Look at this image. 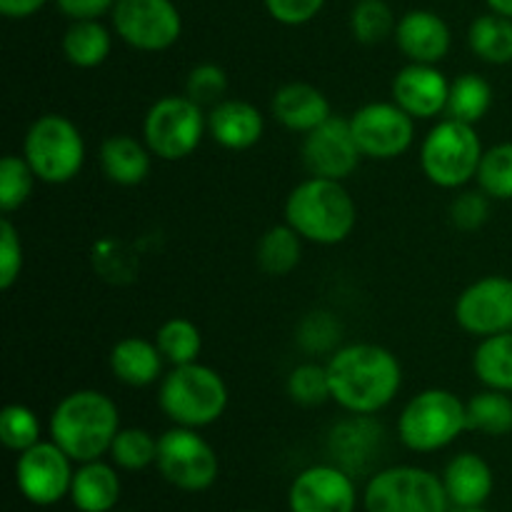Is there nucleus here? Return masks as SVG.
<instances>
[{"label":"nucleus","instance_id":"nucleus-1","mask_svg":"<svg viewBox=\"0 0 512 512\" xmlns=\"http://www.w3.org/2000/svg\"><path fill=\"white\" fill-rule=\"evenodd\" d=\"M330 400L350 415H375L388 408L403 388L400 360L375 343L340 345L325 363Z\"/></svg>","mask_w":512,"mask_h":512},{"label":"nucleus","instance_id":"nucleus-2","mask_svg":"<svg viewBox=\"0 0 512 512\" xmlns=\"http://www.w3.org/2000/svg\"><path fill=\"white\" fill-rule=\"evenodd\" d=\"M50 440L73 458V463H90L110 453L120 433V410L110 395L83 388L65 395L50 413Z\"/></svg>","mask_w":512,"mask_h":512},{"label":"nucleus","instance_id":"nucleus-3","mask_svg":"<svg viewBox=\"0 0 512 512\" xmlns=\"http://www.w3.org/2000/svg\"><path fill=\"white\" fill-rule=\"evenodd\" d=\"M285 223L315 245H340L358 223V208L343 180L305 178L285 198Z\"/></svg>","mask_w":512,"mask_h":512},{"label":"nucleus","instance_id":"nucleus-4","mask_svg":"<svg viewBox=\"0 0 512 512\" xmlns=\"http://www.w3.org/2000/svg\"><path fill=\"white\" fill-rule=\"evenodd\" d=\"M228 385L210 365H173L158 388V405L173 425L203 430L218 423L228 410Z\"/></svg>","mask_w":512,"mask_h":512},{"label":"nucleus","instance_id":"nucleus-5","mask_svg":"<svg viewBox=\"0 0 512 512\" xmlns=\"http://www.w3.org/2000/svg\"><path fill=\"white\" fill-rule=\"evenodd\" d=\"M468 430V405L453 390L428 388L405 403L398 418L400 443L413 453H438Z\"/></svg>","mask_w":512,"mask_h":512},{"label":"nucleus","instance_id":"nucleus-6","mask_svg":"<svg viewBox=\"0 0 512 512\" xmlns=\"http://www.w3.org/2000/svg\"><path fill=\"white\" fill-rule=\"evenodd\" d=\"M483 153V140L475 125L443 118L420 143V168L438 188L460 190L475 180Z\"/></svg>","mask_w":512,"mask_h":512},{"label":"nucleus","instance_id":"nucleus-7","mask_svg":"<svg viewBox=\"0 0 512 512\" xmlns=\"http://www.w3.org/2000/svg\"><path fill=\"white\" fill-rule=\"evenodd\" d=\"M23 158L45 185H65L85 165V140L78 125L58 113H45L30 123L23 138Z\"/></svg>","mask_w":512,"mask_h":512},{"label":"nucleus","instance_id":"nucleus-8","mask_svg":"<svg viewBox=\"0 0 512 512\" xmlns=\"http://www.w3.org/2000/svg\"><path fill=\"white\" fill-rule=\"evenodd\" d=\"M208 133L203 105L188 95H165L155 100L143 118V140L155 158L178 163L193 155Z\"/></svg>","mask_w":512,"mask_h":512},{"label":"nucleus","instance_id":"nucleus-9","mask_svg":"<svg viewBox=\"0 0 512 512\" xmlns=\"http://www.w3.org/2000/svg\"><path fill=\"white\" fill-rule=\"evenodd\" d=\"M365 512H448L443 478L415 465H393L368 480Z\"/></svg>","mask_w":512,"mask_h":512},{"label":"nucleus","instance_id":"nucleus-10","mask_svg":"<svg viewBox=\"0 0 512 512\" xmlns=\"http://www.w3.org/2000/svg\"><path fill=\"white\" fill-rule=\"evenodd\" d=\"M155 468L173 488L183 493H203L218 480L220 460L198 430L175 425L158 438Z\"/></svg>","mask_w":512,"mask_h":512},{"label":"nucleus","instance_id":"nucleus-11","mask_svg":"<svg viewBox=\"0 0 512 512\" xmlns=\"http://www.w3.org/2000/svg\"><path fill=\"white\" fill-rule=\"evenodd\" d=\"M110 20L115 35L140 53H163L183 35V15L173 0H118Z\"/></svg>","mask_w":512,"mask_h":512},{"label":"nucleus","instance_id":"nucleus-12","mask_svg":"<svg viewBox=\"0 0 512 512\" xmlns=\"http://www.w3.org/2000/svg\"><path fill=\"white\" fill-rule=\"evenodd\" d=\"M348 120L363 158L395 160L415 143V118L395 100L363 105Z\"/></svg>","mask_w":512,"mask_h":512},{"label":"nucleus","instance_id":"nucleus-13","mask_svg":"<svg viewBox=\"0 0 512 512\" xmlns=\"http://www.w3.org/2000/svg\"><path fill=\"white\" fill-rule=\"evenodd\" d=\"M73 475V458L53 440L35 443L33 448L20 453L15 463V483L20 495L40 508L60 503L65 495H70Z\"/></svg>","mask_w":512,"mask_h":512},{"label":"nucleus","instance_id":"nucleus-14","mask_svg":"<svg viewBox=\"0 0 512 512\" xmlns=\"http://www.w3.org/2000/svg\"><path fill=\"white\" fill-rule=\"evenodd\" d=\"M455 323L473 338L512 330V278L485 275L470 283L455 300Z\"/></svg>","mask_w":512,"mask_h":512},{"label":"nucleus","instance_id":"nucleus-15","mask_svg":"<svg viewBox=\"0 0 512 512\" xmlns=\"http://www.w3.org/2000/svg\"><path fill=\"white\" fill-rule=\"evenodd\" d=\"M300 160L315 178L348 180L363 160V153L350 130V120L330 115L323 125L305 133Z\"/></svg>","mask_w":512,"mask_h":512},{"label":"nucleus","instance_id":"nucleus-16","mask_svg":"<svg viewBox=\"0 0 512 512\" xmlns=\"http://www.w3.org/2000/svg\"><path fill=\"white\" fill-rule=\"evenodd\" d=\"M358 488L340 465H310L300 470L288 490L290 512H355Z\"/></svg>","mask_w":512,"mask_h":512},{"label":"nucleus","instance_id":"nucleus-17","mask_svg":"<svg viewBox=\"0 0 512 512\" xmlns=\"http://www.w3.org/2000/svg\"><path fill=\"white\" fill-rule=\"evenodd\" d=\"M390 95L415 120H433L448 108L450 80L438 65L408 63L395 73Z\"/></svg>","mask_w":512,"mask_h":512},{"label":"nucleus","instance_id":"nucleus-18","mask_svg":"<svg viewBox=\"0 0 512 512\" xmlns=\"http://www.w3.org/2000/svg\"><path fill=\"white\" fill-rule=\"evenodd\" d=\"M393 38L410 63L423 65H438L448 58L453 45V33L443 15L425 8L408 10L395 25Z\"/></svg>","mask_w":512,"mask_h":512},{"label":"nucleus","instance_id":"nucleus-19","mask_svg":"<svg viewBox=\"0 0 512 512\" xmlns=\"http://www.w3.org/2000/svg\"><path fill=\"white\" fill-rule=\"evenodd\" d=\"M265 133V118L253 103L225 98L208 113V135L225 150H250Z\"/></svg>","mask_w":512,"mask_h":512},{"label":"nucleus","instance_id":"nucleus-20","mask_svg":"<svg viewBox=\"0 0 512 512\" xmlns=\"http://www.w3.org/2000/svg\"><path fill=\"white\" fill-rule=\"evenodd\" d=\"M270 113L283 128L293 133H310L333 115L330 100L320 88L310 83H285L270 100Z\"/></svg>","mask_w":512,"mask_h":512},{"label":"nucleus","instance_id":"nucleus-21","mask_svg":"<svg viewBox=\"0 0 512 512\" xmlns=\"http://www.w3.org/2000/svg\"><path fill=\"white\" fill-rule=\"evenodd\" d=\"M108 365L118 383L128 385V388H148V385L163 380L165 358L155 340L130 335V338L118 340L113 345Z\"/></svg>","mask_w":512,"mask_h":512},{"label":"nucleus","instance_id":"nucleus-22","mask_svg":"<svg viewBox=\"0 0 512 512\" xmlns=\"http://www.w3.org/2000/svg\"><path fill=\"white\" fill-rule=\"evenodd\" d=\"M443 485L448 493L450 505L455 508H473V505H485L493 495V470L488 460L480 458L478 453H460L445 465Z\"/></svg>","mask_w":512,"mask_h":512},{"label":"nucleus","instance_id":"nucleus-23","mask_svg":"<svg viewBox=\"0 0 512 512\" xmlns=\"http://www.w3.org/2000/svg\"><path fill=\"white\" fill-rule=\"evenodd\" d=\"M100 168H103L105 178L123 188H133L140 185L150 175L153 168V158L145 140L133 138V135H108L100 145Z\"/></svg>","mask_w":512,"mask_h":512},{"label":"nucleus","instance_id":"nucleus-24","mask_svg":"<svg viewBox=\"0 0 512 512\" xmlns=\"http://www.w3.org/2000/svg\"><path fill=\"white\" fill-rule=\"evenodd\" d=\"M120 475L103 460L80 463L70 485V500L80 512H113L120 500Z\"/></svg>","mask_w":512,"mask_h":512},{"label":"nucleus","instance_id":"nucleus-25","mask_svg":"<svg viewBox=\"0 0 512 512\" xmlns=\"http://www.w3.org/2000/svg\"><path fill=\"white\" fill-rule=\"evenodd\" d=\"M380 438H383V428H378L373 415H353L350 420H343L330 433V453H333L335 465L348 473L365 468Z\"/></svg>","mask_w":512,"mask_h":512},{"label":"nucleus","instance_id":"nucleus-26","mask_svg":"<svg viewBox=\"0 0 512 512\" xmlns=\"http://www.w3.org/2000/svg\"><path fill=\"white\" fill-rule=\"evenodd\" d=\"M60 48L70 65L90 70L108 60L113 50V35L100 20H75L65 30Z\"/></svg>","mask_w":512,"mask_h":512},{"label":"nucleus","instance_id":"nucleus-27","mask_svg":"<svg viewBox=\"0 0 512 512\" xmlns=\"http://www.w3.org/2000/svg\"><path fill=\"white\" fill-rule=\"evenodd\" d=\"M473 373L483 388L512 395V330L480 340L473 353Z\"/></svg>","mask_w":512,"mask_h":512},{"label":"nucleus","instance_id":"nucleus-28","mask_svg":"<svg viewBox=\"0 0 512 512\" xmlns=\"http://www.w3.org/2000/svg\"><path fill=\"white\" fill-rule=\"evenodd\" d=\"M303 243L305 240L288 223L273 225L260 235L255 260L263 273L283 278V275L293 273L303 260Z\"/></svg>","mask_w":512,"mask_h":512},{"label":"nucleus","instance_id":"nucleus-29","mask_svg":"<svg viewBox=\"0 0 512 512\" xmlns=\"http://www.w3.org/2000/svg\"><path fill=\"white\" fill-rule=\"evenodd\" d=\"M468 45L483 63H512V20L498 13L478 15L468 28Z\"/></svg>","mask_w":512,"mask_h":512},{"label":"nucleus","instance_id":"nucleus-30","mask_svg":"<svg viewBox=\"0 0 512 512\" xmlns=\"http://www.w3.org/2000/svg\"><path fill=\"white\" fill-rule=\"evenodd\" d=\"M493 108V85L478 73H465L450 83L448 108L445 118L460 120V123L478 125Z\"/></svg>","mask_w":512,"mask_h":512},{"label":"nucleus","instance_id":"nucleus-31","mask_svg":"<svg viewBox=\"0 0 512 512\" xmlns=\"http://www.w3.org/2000/svg\"><path fill=\"white\" fill-rule=\"evenodd\" d=\"M468 430L503 438L512 433V398L503 390H480L468 400Z\"/></svg>","mask_w":512,"mask_h":512},{"label":"nucleus","instance_id":"nucleus-32","mask_svg":"<svg viewBox=\"0 0 512 512\" xmlns=\"http://www.w3.org/2000/svg\"><path fill=\"white\" fill-rule=\"evenodd\" d=\"M155 345L163 353L165 363L188 365L198 363L203 350V333L198 325L188 318H170L155 333Z\"/></svg>","mask_w":512,"mask_h":512},{"label":"nucleus","instance_id":"nucleus-33","mask_svg":"<svg viewBox=\"0 0 512 512\" xmlns=\"http://www.w3.org/2000/svg\"><path fill=\"white\" fill-rule=\"evenodd\" d=\"M393 10L385 0H358L350 10V33L360 45L385 43L390 35H395Z\"/></svg>","mask_w":512,"mask_h":512},{"label":"nucleus","instance_id":"nucleus-34","mask_svg":"<svg viewBox=\"0 0 512 512\" xmlns=\"http://www.w3.org/2000/svg\"><path fill=\"white\" fill-rule=\"evenodd\" d=\"M108 455L115 468L138 473V470L155 465V458H158V438H153L143 428H120L113 445H110Z\"/></svg>","mask_w":512,"mask_h":512},{"label":"nucleus","instance_id":"nucleus-35","mask_svg":"<svg viewBox=\"0 0 512 512\" xmlns=\"http://www.w3.org/2000/svg\"><path fill=\"white\" fill-rule=\"evenodd\" d=\"M475 183L490 200H512V143L485 150Z\"/></svg>","mask_w":512,"mask_h":512},{"label":"nucleus","instance_id":"nucleus-36","mask_svg":"<svg viewBox=\"0 0 512 512\" xmlns=\"http://www.w3.org/2000/svg\"><path fill=\"white\" fill-rule=\"evenodd\" d=\"M35 173L23 155L8 153L0 160V208L5 215L15 213L28 203L35 188Z\"/></svg>","mask_w":512,"mask_h":512},{"label":"nucleus","instance_id":"nucleus-37","mask_svg":"<svg viewBox=\"0 0 512 512\" xmlns=\"http://www.w3.org/2000/svg\"><path fill=\"white\" fill-rule=\"evenodd\" d=\"M340 338H343V325L330 310H313L305 315L295 335L300 348L310 355H333L340 348Z\"/></svg>","mask_w":512,"mask_h":512},{"label":"nucleus","instance_id":"nucleus-38","mask_svg":"<svg viewBox=\"0 0 512 512\" xmlns=\"http://www.w3.org/2000/svg\"><path fill=\"white\" fill-rule=\"evenodd\" d=\"M40 420L28 405L10 403L5 405L3 413H0V443L5 445L13 453H25L28 448H33L35 443H40Z\"/></svg>","mask_w":512,"mask_h":512},{"label":"nucleus","instance_id":"nucleus-39","mask_svg":"<svg viewBox=\"0 0 512 512\" xmlns=\"http://www.w3.org/2000/svg\"><path fill=\"white\" fill-rule=\"evenodd\" d=\"M288 395L295 405L318 408L330 400L328 370L320 363H300L288 375Z\"/></svg>","mask_w":512,"mask_h":512},{"label":"nucleus","instance_id":"nucleus-40","mask_svg":"<svg viewBox=\"0 0 512 512\" xmlns=\"http://www.w3.org/2000/svg\"><path fill=\"white\" fill-rule=\"evenodd\" d=\"M225 93H228V75L220 65L215 63H200L195 65L188 73V80H185V95L193 98L198 105H218L220 100H225Z\"/></svg>","mask_w":512,"mask_h":512},{"label":"nucleus","instance_id":"nucleus-41","mask_svg":"<svg viewBox=\"0 0 512 512\" xmlns=\"http://www.w3.org/2000/svg\"><path fill=\"white\" fill-rule=\"evenodd\" d=\"M490 218V198L483 190H463L450 203V223L463 233H475Z\"/></svg>","mask_w":512,"mask_h":512},{"label":"nucleus","instance_id":"nucleus-42","mask_svg":"<svg viewBox=\"0 0 512 512\" xmlns=\"http://www.w3.org/2000/svg\"><path fill=\"white\" fill-rule=\"evenodd\" d=\"M23 273V243L10 223V218H3L0 223V290H10L20 280Z\"/></svg>","mask_w":512,"mask_h":512},{"label":"nucleus","instance_id":"nucleus-43","mask_svg":"<svg viewBox=\"0 0 512 512\" xmlns=\"http://www.w3.org/2000/svg\"><path fill=\"white\" fill-rule=\"evenodd\" d=\"M263 3L270 18L280 25H288V28L310 23L325 8V0H263Z\"/></svg>","mask_w":512,"mask_h":512},{"label":"nucleus","instance_id":"nucleus-44","mask_svg":"<svg viewBox=\"0 0 512 512\" xmlns=\"http://www.w3.org/2000/svg\"><path fill=\"white\" fill-rule=\"evenodd\" d=\"M118 0H55L60 13L75 23V20H100L103 15L113 13Z\"/></svg>","mask_w":512,"mask_h":512},{"label":"nucleus","instance_id":"nucleus-45","mask_svg":"<svg viewBox=\"0 0 512 512\" xmlns=\"http://www.w3.org/2000/svg\"><path fill=\"white\" fill-rule=\"evenodd\" d=\"M48 0H0V13L10 20L33 18Z\"/></svg>","mask_w":512,"mask_h":512},{"label":"nucleus","instance_id":"nucleus-46","mask_svg":"<svg viewBox=\"0 0 512 512\" xmlns=\"http://www.w3.org/2000/svg\"><path fill=\"white\" fill-rule=\"evenodd\" d=\"M490 8V13L505 15V18L512 20V0H485Z\"/></svg>","mask_w":512,"mask_h":512},{"label":"nucleus","instance_id":"nucleus-47","mask_svg":"<svg viewBox=\"0 0 512 512\" xmlns=\"http://www.w3.org/2000/svg\"><path fill=\"white\" fill-rule=\"evenodd\" d=\"M448 512H490V510H485L483 505H473V508H455V505H450Z\"/></svg>","mask_w":512,"mask_h":512},{"label":"nucleus","instance_id":"nucleus-48","mask_svg":"<svg viewBox=\"0 0 512 512\" xmlns=\"http://www.w3.org/2000/svg\"><path fill=\"white\" fill-rule=\"evenodd\" d=\"M113 512H125V510H113Z\"/></svg>","mask_w":512,"mask_h":512},{"label":"nucleus","instance_id":"nucleus-49","mask_svg":"<svg viewBox=\"0 0 512 512\" xmlns=\"http://www.w3.org/2000/svg\"><path fill=\"white\" fill-rule=\"evenodd\" d=\"M245 512H255V510H245Z\"/></svg>","mask_w":512,"mask_h":512}]
</instances>
